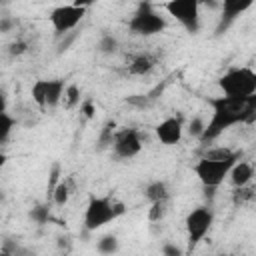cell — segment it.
<instances>
[{
    "label": "cell",
    "instance_id": "cell-1",
    "mask_svg": "<svg viewBox=\"0 0 256 256\" xmlns=\"http://www.w3.org/2000/svg\"><path fill=\"white\" fill-rule=\"evenodd\" d=\"M208 106L212 108L210 120L204 124V130L198 138L202 146L212 144L226 130L236 124H252L256 118V96L252 98H232V96H214L208 98Z\"/></svg>",
    "mask_w": 256,
    "mask_h": 256
},
{
    "label": "cell",
    "instance_id": "cell-2",
    "mask_svg": "<svg viewBox=\"0 0 256 256\" xmlns=\"http://www.w3.org/2000/svg\"><path fill=\"white\" fill-rule=\"evenodd\" d=\"M124 212V204L114 200L112 196H90L84 210V228L88 232H96L118 216H122Z\"/></svg>",
    "mask_w": 256,
    "mask_h": 256
},
{
    "label": "cell",
    "instance_id": "cell-3",
    "mask_svg": "<svg viewBox=\"0 0 256 256\" xmlns=\"http://www.w3.org/2000/svg\"><path fill=\"white\" fill-rule=\"evenodd\" d=\"M216 86L224 96L232 98H252L256 96V72L250 66H234L228 68L218 80Z\"/></svg>",
    "mask_w": 256,
    "mask_h": 256
},
{
    "label": "cell",
    "instance_id": "cell-4",
    "mask_svg": "<svg viewBox=\"0 0 256 256\" xmlns=\"http://www.w3.org/2000/svg\"><path fill=\"white\" fill-rule=\"evenodd\" d=\"M238 158H240L238 150L230 156H206V154H202L192 170L204 188H218L226 180L228 170L232 168V164Z\"/></svg>",
    "mask_w": 256,
    "mask_h": 256
},
{
    "label": "cell",
    "instance_id": "cell-5",
    "mask_svg": "<svg viewBox=\"0 0 256 256\" xmlns=\"http://www.w3.org/2000/svg\"><path fill=\"white\" fill-rule=\"evenodd\" d=\"M128 30L134 36L150 38L166 30V18L152 2H140L128 20Z\"/></svg>",
    "mask_w": 256,
    "mask_h": 256
},
{
    "label": "cell",
    "instance_id": "cell-6",
    "mask_svg": "<svg viewBox=\"0 0 256 256\" xmlns=\"http://www.w3.org/2000/svg\"><path fill=\"white\" fill-rule=\"evenodd\" d=\"M162 8L172 16L188 34L200 30V0H166Z\"/></svg>",
    "mask_w": 256,
    "mask_h": 256
},
{
    "label": "cell",
    "instance_id": "cell-7",
    "mask_svg": "<svg viewBox=\"0 0 256 256\" xmlns=\"http://www.w3.org/2000/svg\"><path fill=\"white\" fill-rule=\"evenodd\" d=\"M214 224V212L208 206H198L192 208L184 220L186 226V240H188V250H194L210 232Z\"/></svg>",
    "mask_w": 256,
    "mask_h": 256
},
{
    "label": "cell",
    "instance_id": "cell-8",
    "mask_svg": "<svg viewBox=\"0 0 256 256\" xmlns=\"http://www.w3.org/2000/svg\"><path fill=\"white\" fill-rule=\"evenodd\" d=\"M64 88H66V84L62 78H38L30 86V96L38 108L46 110V108H54L62 102Z\"/></svg>",
    "mask_w": 256,
    "mask_h": 256
},
{
    "label": "cell",
    "instance_id": "cell-9",
    "mask_svg": "<svg viewBox=\"0 0 256 256\" xmlns=\"http://www.w3.org/2000/svg\"><path fill=\"white\" fill-rule=\"evenodd\" d=\"M86 16V8L84 6H76V4H62L50 10L48 14V22L56 34V38L64 36L70 30H76V26L82 22V18Z\"/></svg>",
    "mask_w": 256,
    "mask_h": 256
},
{
    "label": "cell",
    "instance_id": "cell-10",
    "mask_svg": "<svg viewBox=\"0 0 256 256\" xmlns=\"http://www.w3.org/2000/svg\"><path fill=\"white\" fill-rule=\"evenodd\" d=\"M112 152L116 158H122V160H130L134 156H138L142 152V134L136 130V128H120V130H114V136H112Z\"/></svg>",
    "mask_w": 256,
    "mask_h": 256
},
{
    "label": "cell",
    "instance_id": "cell-11",
    "mask_svg": "<svg viewBox=\"0 0 256 256\" xmlns=\"http://www.w3.org/2000/svg\"><path fill=\"white\" fill-rule=\"evenodd\" d=\"M254 0H220V18L216 26V34H224L242 14L252 8Z\"/></svg>",
    "mask_w": 256,
    "mask_h": 256
},
{
    "label": "cell",
    "instance_id": "cell-12",
    "mask_svg": "<svg viewBox=\"0 0 256 256\" xmlns=\"http://www.w3.org/2000/svg\"><path fill=\"white\" fill-rule=\"evenodd\" d=\"M154 132H156V138L160 140V144L176 146L184 136V122L180 116H168L156 124Z\"/></svg>",
    "mask_w": 256,
    "mask_h": 256
},
{
    "label": "cell",
    "instance_id": "cell-13",
    "mask_svg": "<svg viewBox=\"0 0 256 256\" xmlns=\"http://www.w3.org/2000/svg\"><path fill=\"white\" fill-rule=\"evenodd\" d=\"M156 64H158L156 56H152L148 52H142V54H136V56H132L128 60L126 72L130 76H146V74H150L156 68Z\"/></svg>",
    "mask_w": 256,
    "mask_h": 256
},
{
    "label": "cell",
    "instance_id": "cell-14",
    "mask_svg": "<svg viewBox=\"0 0 256 256\" xmlns=\"http://www.w3.org/2000/svg\"><path fill=\"white\" fill-rule=\"evenodd\" d=\"M226 178L230 180V184H232L234 188H236V186L250 184L252 178H254V166H252L250 162L238 158V160L232 164V168L228 170V176H226Z\"/></svg>",
    "mask_w": 256,
    "mask_h": 256
},
{
    "label": "cell",
    "instance_id": "cell-15",
    "mask_svg": "<svg viewBox=\"0 0 256 256\" xmlns=\"http://www.w3.org/2000/svg\"><path fill=\"white\" fill-rule=\"evenodd\" d=\"M70 194H72V180L70 178H60V182L54 186L52 194H50V202L58 208L66 206V202L70 200Z\"/></svg>",
    "mask_w": 256,
    "mask_h": 256
},
{
    "label": "cell",
    "instance_id": "cell-16",
    "mask_svg": "<svg viewBox=\"0 0 256 256\" xmlns=\"http://www.w3.org/2000/svg\"><path fill=\"white\" fill-rule=\"evenodd\" d=\"M144 198L148 202H156V200H168L170 198V190L168 184L164 180H152L146 184L144 188Z\"/></svg>",
    "mask_w": 256,
    "mask_h": 256
},
{
    "label": "cell",
    "instance_id": "cell-17",
    "mask_svg": "<svg viewBox=\"0 0 256 256\" xmlns=\"http://www.w3.org/2000/svg\"><path fill=\"white\" fill-rule=\"evenodd\" d=\"M252 200H254V186H252V182L234 188V192H232V202H234L236 206L252 204Z\"/></svg>",
    "mask_w": 256,
    "mask_h": 256
},
{
    "label": "cell",
    "instance_id": "cell-18",
    "mask_svg": "<svg viewBox=\"0 0 256 256\" xmlns=\"http://www.w3.org/2000/svg\"><path fill=\"white\" fill-rule=\"evenodd\" d=\"M96 250L100 254H116L120 250V240L114 234H104L96 240Z\"/></svg>",
    "mask_w": 256,
    "mask_h": 256
},
{
    "label": "cell",
    "instance_id": "cell-19",
    "mask_svg": "<svg viewBox=\"0 0 256 256\" xmlns=\"http://www.w3.org/2000/svg\"><path fill=\"white\" fill-rule=\"evenodd\" d=\"M14 128H16V120H14V116L8 114V110H6V112H0V146L6 144V142L10 140Z\"/></svg>",
    "mask_w": 256,
    "mask_h": 256
},
{
    "label": "cell",
    "instance_id": "cell-20",
    "mask_svg": "<svg viewBox=\"0 0 256 256\" xmlns=\"http://www.w3.org/2000/svg\"><path fill=\"white\" fill-rule=\"evenodd\" d=\"M64 104H66V108H76V106H80V102H82V90H80V86L78 84H68L66 88H64Z\"/></svg>",
    "mask_w": 256,
    "mask_h": 256
},
{
    "label": "cell",
    "instance_id": "cell-21",
    "mask_svg": "<svg viewBox=\"0 0 256 256\" xmlns=\"http://www.w3.org/2000/svg\"><path fill=\"white\" fill-rule=\"evenodd\" d=\"M168 212V200H156V202H150V208H148V220L150 222H160L164 220Z\"/></svg>",
    "mask_w": 256,
    "mask_h": 256
},
{
    "label": "cell",
    "instance_id": "cell-22",
    "mask_svg": "<svg viewBox=\"0 0 256 256\" xmlns=\"http://www.w3.org/2000/svg\"><path fill=\"white\" fill-rule=\"evenodd\" d=\"M98 52L100 54H116L118 52V40L112 36V34H102L100 40H98Z\"/></svg>",
    "mask_w": 256,
    "mask_h": 256
},
{
    "label": "cell",
    "instance_id": "cell-23",
    "mask_svg": "<svg viewBox=\"0 0 256 256\" xmlns=\"http://www.w3.org/2000/svg\"><path fill=\"white\" fill-rule=\"evenodd\" d=\"M28 216H30V220L36 222V224H46V222L50 220V206H48V204H38V206H34V208L28 212Z\"/></svg>",
    "mask_w": 256,
    "mask_h": 256
},
{
    "label": "cell",
    "instance_id": "cell-24",
    "mask_svg": "<svg viewBox=\"0 0 256 256\" xmlns=\"http://www.w3.org/2000/svg\"><path fill=\"white\" fill-rule=\"evenodd\" d=\"M60 178H62V166H60L58 162H54V164H52V168H50V174H48V188H46L48 198H50V194H52L54 186L60 182Z\"/></svg>",
    "mask_w": 256,
    "mask_h": 256
},
{
    "label": "cell",
    "instance_id": "cell-25",
    "mask_svg": "<svg viewBox=\"0 0 256 256\" xmlns=\"http://www.w3.org/2000/svg\"><path fill=\"white\" fill-rule=\"evenodd\" d=\"M204 118L202 116H194L190 122H188V134L192 136V138H200V134H202V130H204Z\"/></svg>",
    "mask_w": 256,
    "mask_h": 256
},
{
    "label": "cell",
    "instance_id": "cell-26",
    "mask_svg": "<svg viewBox=\"0 0 256 256\" xmlns=\"http://www.w3.org/2000/svg\"><path fill=\"white\" fill-rule=\"evenodd\" d=\"M26 50H28V42L22 40V38H18V40H14V42L8 44V54L10 56H22Z\"/></svg>",
    "mask_w": 256,
    "mask_h": 256
},
{
    "label": "cell",
    "instance_id": "cell-27",
    "mask_svg": "<svg viewBox=\"0 0 256 256\" xmlns=\"http://www.w3.org/2000/svg\"><path fill=\"white\" fill-rule=\"evenodd\" d=\"M78 38V32L76 30H70V32H66L64 36H60V42H58V52L62 54V52H66L68 48H70V44L74 42Z\"/></svg>",
    "mask_w": 256,
    "mask_h": 256
},
{
    "label": "cell",
    "instance_id": "cell-28",
    "mask_svg": "<svg viewBox=\"0 0 256 256\" xmlns=\"http://www.w3.org/2000/svg\"><path fill=\"white\" fill-rule=\"evenodd\" d=\"M126 102H128L130 106H136V108H146V106L150 104V98H148L146 94H132V96L126 98Z\"/></svg>",
    "mask_w": 256,
    "mask_h": 256
},
{
    "label": "cell",
    "instance_id": "cell-29",
    "mask_svg": "<svg viewBox=\"0 0 256 256\" xmlns=\"http://www.w3.org/2000/svg\"><path fill=\"white\" fill-rule=\"evenodd\" d=\"M16 26V20L10 16H0V34H8L12 32V28Z\"/></svg>",
    "mask_w": 256,
    "mask_h": 256
},
{
    "label": "cell",
    "instance_id": "cell-30",
    "mask_svg": "<svg viewBox=\"0 0 256 256\" xmlns=\"http://www.w3.org/2000/svg\"><path fill=\"white\" fill-rule=\"evenodd\" d=\"M80 110L84 112V116H86V118H92V116H94V112H96V110H94V102H92V100H82V102H80Z\"/></svg>",
    "mask_w": 256,
    "mask_h": 256
},
{
    "label": "cell",
    "instance_id": "cell-31",
    "mask_svg": "<svg viewBox=\"0 0 256 256\" xmlns=\"http://www.w3.org/2000/svg\"><path fill=\"white\" fill-rule=\"evenodd\" d=\"M162 254H166V256H180L182 254V248H178L176 244L168 242V244L162 246Z\"/></svg>",
    "mask_w": 256,
    "mask_h": 256
},
{
    "label": "cell",
    "instance_id": "cell-32",
    "mask_svg": "<svg viewBox=\"0 0 256 256\" xmlns=\"http://www.w3.org/2000/svg\"><path fill=\"white\" fill-rule=\"evenodd\" d=\"M200 6H206V8H218V6H220V0H200Z\"/></svg>",
    "mask_w": 256,
    "mask_h": 256
},
{
    "label": "cell",
    "instance_id": "cell-33",
    "mask_svg": "<svg viewBox=\"0 0 256 256\" xmlns=\"http://www.w3.org/2000/svg\"><path fill=\"white\" fill-rule=\"evenodd\" d=\"M8 110V98H6V94L0 90V112H6Z\"/></svg>",
    "mask_w": 256,
    "mask_h": 256
},
{
    "label": "cell",
    "instance_id": "cell-34",
    "mask_svg": "<svg viewBox=\"0 0 256 256\" xmlns=\"http://www.w3.org/2000/svg\"><path fill=\"white\" fill-rule=\"evenodd\" d=\"M6 162H8V156H6L4 152H0V172H2V168L6 166Z\"/></svg>",
    "mask_w": 256,
    "mask_h": 256
},
{
    "label": "cell",
    "instance_id": "cell-35",
    "mask_svg": "<svg viewBox=\"0 0 256 256\" xmlns=\"http://www.w3.org/2000/svg\"><path fill=\"white\" fill-rule=\"evenodd\" d=\"M2 198H4V194H2V190H0V200H2Z\"/></svg>",
    "mask_w": 256,
    "mask_h": 256
}]
</instances>
